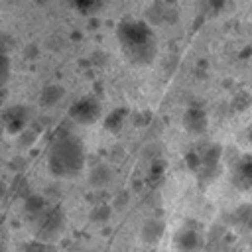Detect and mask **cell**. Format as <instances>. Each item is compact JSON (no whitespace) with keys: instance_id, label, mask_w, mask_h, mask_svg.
Segmentation results:
<instances>
[{"instance_id":"cell-19","label":"cell","mask_w":252,"mask_h":252,"mask_svg":"<svg viewBox=\"0 0 252 252\" xmlns=\"http://www.w3.org/2000/svg\"><path fill=\"white\" fill-rule=\"evenodd\" d=\"M6 193H8V185H6L4 181H0V199H2Z\"/></svg>"},{"instance_id":"cell-13","label":"cell","mask_w":252,"mask_h":252,"mask_svg":"<svg viewBox=\"0 0 252 252\" xmlns=\"http://www.w3.org/2000/svg\"><path fill=\"white\" fill-rule=\"evenodd\" d=\"M47 207V201L41 197V195H37V193H33V195H30L28 199H26V211H28V215H37V213H41L43 209Z\"/></svg>"},{"instance_id":"cell-12","label":"cell","mask_w":252,"mask_h":252,"mask_svg":"<svg viewBox=\"0 0 252 252\" xmlns=\"http://www.w3.org/2000/svg\"><path fill=\"white\" fill-rule=\"evenodd\" d=\"M177 246H179L181 250H195V248H199V246H201V236H199V232H197V230H189V228L181 230V232L177 234Z\"/></svg>"},{"instance_id":"cell-10","label":"cell","mask_w":252,"mask_h":252,"mask_svg":"<svg viewBox=\"0 0 252 252\" xmlns=\"http://www.w3.org/2000/svg\"><path fill=\"white\" fill-rule=\"evenodd\" d=\"M63 94H65V89L61 87V85H47V87H43V91H41V94H39V104L41 106H55L61 98H63Z\"/></svg>"},{"instance_id":"cell-5","label":"cell","mask_w":252,"mask_h":252,"mask_svg":"<svg viewBox=\"0 0 252 252\" xmlns=\"http://www.w3.org/2000/svg\"><path fill=\"white\" fill-rule=\"evenodd\" d=\"M183 124H185V130L191 132V134H203L207 130V114L203 108L199 106H191L185 110L183 114Z\"/></svg>"},{"instance_id":"cell-11","label":"cell","mask_w":252,"mask_h":252,"mask_svg":"<svg viewBox=\"0 0 252 252\" xmlns=\"http://www.w3.org/2000/svg\"><path fill=\"white\" fill-rule=\"evenodd\" d=\"M140 236H142V240L148 242V244L158 242V240L163 236V222H161V220H154V219L148 220V222L142 226Z\"/></svg>"},{"instance_id":"cell-20","label":"cell","mask_w":252,"mask_h":252,"mask_svg":"<svg viewBox=\"0 0 252 252\" xmlns=\"http://www.w3.org/2000/svg\"><path fill=\"white\" fill-rule=\"evenodd\" d=\"M6 100V89L4 87H0V106H2V102Z\"/></svg>"},{"instance_id":"cell-15","label":"cell","mask_w":252,"mask_h":252,"mask_svg":"<svg viewBox=\"0 0 252 252\" xmlns=\"http://www.w3.org/2000/svg\"><path fill=\"white\" fill-rule=\"evenodd\" d=\"M165 10L159 6V4H154L152 8H148V12H146V16H148V20L150 22H163L165 20Z\"/></svg>"},{"instance_id":"cell-7","label":"cell","mask_w":252,"mask_h":252,"mask_svg":"<svg viewBox=\"0 0 252 252\" xmlns=\"http://www.w3.org/2000/svg\"><path fill=\"white\" fill-rule=\"evenodd\" d=\"M112 179H114V171H112V167L106 165V163L94 165V167L91 169V173H89V183H91L94 189H104V187H108V185L112 183Z\"/></svg>"},{"instance_id":"cell-14","label":"cell","mask_w":252,"mask_h":252,"mask_svg":"<svg viewBox=\"0 0 252 252\" xmlns=\"http://www.w3.org/2000/svg\"><path fill=\"white\" fill-rule=\"evenodd\" d=\"M124 116H126V108H116V110H112V112L108 114V118L104 120V128L116 132V130L122 126Z\"/></svg>"},{"instance_id":"cell-9","label":"cell","mask_w":252,"mask_h":252,"mask_svg":"<svg viewBox=\"0 0 252 252\" xmlns=\"http://www.w3.org/2000/svg\"><path fill=\"white\" fill-rule=\"evenodd\" d=\"M67 2L73 10H77L83 16H96L108 4V0H67Z\"/></svg>"},{"instance_id":"cell-8","label":"cell","mask_w":252,"mask_h":252,"mask_svg":"<svg viewBox=\"0 0 252 252\" xmlns=\"http://www.w3.org/2000/svg\"><path fill=\"white\" fill-rule=\"evenodd\" d=\"M234 183L240 189L252 187V156H244L234 169Z\"/></svg>"},{"instance_id":"cell-3","label":"cell","mask_w":252,"mask_h":252,"mask_svg":"<svg viewBox=\"0 0 252 252\" xmlns=\"http://www.w3.org/2000/svg\"><path fill=\"white\" fill-rule=\"evenodd\" d=\"M32 224L35 230V238H41V240L57 238L65 226V215L57 207H45L41 213L32 217Z\"/></svg>"},{"instance_id":"cell-16","label":"cell","mask_w":252,"mask_h":252,"mask_svg":"<svg viewBox=\"0 0 252 252\" xmlns=\"http://www.w3.org/2000/svg\"><path fill=\"white\" fill-rule=\"evenodd\" d=\"M108 217H110V207L108 205H98L91 213V219L96 220V222H104V220H108Z\"/></svg>"},{"instance_id":"cell-4","label":"cell","mask_w":252,"mask_h":252,"mask_svg":"<svg viewBox=\"0 0 252 252\" xmlns=\"http://www.w3.org/2000/svg\"><path fill=\"white\" fill-rule=\"evenodd\" d=\"M69 114H71V118L77 124H85L87 126V124H93V122L98 120V116H100V104H98V100H94L91 96H85V98H79V100H75L71 104Z\"/></svg>"},{"instance_id":"cell-6","label":"cell","mask_w":252,"mask_h":252,"mask_svg":"<svg viewBox=\"0 0 252 252\" xmlns=\"http://www.w3.org/2000/svg\"><path fill=\"white\" fill-rule=\"evenodd\" d=\"M28 120H30V108L22 106V104L8 108L6 114H4V122H6L10 132H20L28 124Z\"/></svg>"},{"instance_id":"cell-1","label":"cell","mask_w":252,"mask_h":252,"mask_svg":"<svg viewBox=\"0 0 252 252\" xmlns=\"http://www.w3.org/2000/svg\"><path fill=\"white\" fill-rule=\"evenodd\" d=\"M124 55L134 65H150L156 57V35L142 20H124L116 30Z\"/></svg>"},{"instance_id":"cell-2","label":"cell","mask_w":252,"mask_h":252,"mask_svg":"<svg viewBox=\"0 0 252 252\" xmlns=\"http://www.w3.org/2000/svg\"><path fill=\"white\" fill-rule=\"evenodd\" d=\"M85 165L83 142L75 136H61L49 150L47 167L55 177H75Z\"/></svg>"},{"instance_id":"cell-17","label":"cell","mask_w":252,"mask_h":252,"mask_svg":"<svg viewBox=\"0 0 252 252\" xmlns=\"http://www.w3.org/2000/svg\"><path fill=\"white\" fill-rule=\"evenodd\" d=\"M8 75H10V61H8V57L0 51V87L6 85Z\"/></svg>"},{"instance_id":"cell-18","label":"cell","mask_w":252,"mask_h":252,"mask_svg":"<svg viewBox=\"0 0 252 252\" xmlns=\"http://www.w3.org/2000/svg\"><path fill=\"white\" fill-rule=\"evenodd\" d=\"M209 4H211V8H213V10H219V8H222V6H224V0H211Z\"/></svg>"}]
</instances>
